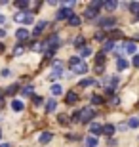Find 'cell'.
Segmentation results:
<instances>
[{
    "instance_id": "cell-1",
    "label": "cell",
    "mask_w": 139,
    "mask_h": 147,
    "mask_svg": "<svg viewBox=\"0 0 139 147\" xmlns=\"http://www.w3.org/2000/svg\"><path fill=\"white\" fill-rule=\"evenodd\" d=\"M71 69H73L75 75H84L88 71V65H86L80 57H71Z\"/></svg>"
},
{
    "instance_id": "cell-2",
    "label": "cell",
    "mask_w": 139,
    "mask_h": 147,
    "mask_svg": "<svg viewBox=\"0 0 139 147\" xmlns=\"http://www.w3.org/2000/svg\"><path fill=\"white\" fill-rule=\"evenodd\" d=\"M13 21H15V23H25V25H31V23H32V16H31V11H19V13H15V16H13Z\"/></svg>"
},
{
    "instance_id": "cell-3",
    "label": "cell",
    "mask_w": 139,
    "mask_h": 147,
    "mask_svg": "<svg viewBox=\"0 0 139 147\" xmlns=\"http://www.w3.org/2000/svg\"><path fill=\"white\" fill-rule=\"evenodd\" d=\"M93 117H95V111L91 109V107H84V109L78 113V119H80V122H90Z\"/></svg>"
},
{
    "instance_id": "cell-4",
    "label": "cell",
    "mask_w": 139,
    "mask_h": 147,
    "mask_svg": "<svg viewBox=\"0 0 139 147\" xmlns=\"http://www.w3.org/2000/svg\"><path fill=\"white\" fill-rule=\"evenodd\" d=\"M73 17V10L71 8H63L57 11V19H71Z\"/></svg>"
},
{
    "instance_id": "cell-5",
    "label": "cell",
    "mask_w": 139,
    "mask_h": 147,
    "mask_svg": "<svg viewBox=\"0 0 139 147\" xmlns=\"http://www.w3.org/2000/svg\"><path fill=\"white\" fill-rule=\"evenodd\" d=\"M99 25H101V27H105V29H111V27H114V25H116V19H112V17H109V19H101V21H99Z\"/></svg>"
},
{
    "instance_id": "cell-6",
    "label": "cell",
    "mask_w": 139,
    "mask_h": 147,
    "mask_svg": "<svg viewBox=\"0 0 139 147\" xmlns=\"http://www.w3.org/2000/svg\"><path fill=\"white\" fill-rule=\"evenodd\" d=\"M61 75H63V67H54V69H52V73H50V78H52V80H55V78H59Z\"/></svg>"
},
{
    "instance_id": "cell-7",
    "label": "cell",
    "mask_w": 139,
    "mask_h": 147,
    "mask_svg": "<svg viewBox=\"0 0 139 147\" xmlns=\"http://www.w3.org/2000/svg\"><path fill=\"white\" fill-rule=\"evenodd\" d=\"M90 132L93 134V136H97V134H101V132H103V128L97 124V122H91V124H90Z\"/></svg>"
},
{
    "instance_id": "cell-8",
    "label": "cell",
    "mask_w": 139,
    "mask_h": 147,
    "mask_svg": "<svg viewBox=\"0 0 139 147\" xmlns=\"http://www.w3.org/2000/svg\"><path fill=\"white\" fill-rule=\"evenodd\" d=\"M15 38L17 40H25V38H29V31L27 29H19V31L15 33Z\"/></svg>"
},
{
    "instance_id": "cell-9",
    "label": "cell",
    "mask_w": 139,
    "mask_h": 147,
    "mask_svg": "<svg viewBox=\"0 0 139 147\" xmlns=\"http://www.w3.org/2000/svg\"><path fill=\"white\" fill-rule=\"evenodd\" d=\"M46 27H48V23H46V21H38V23H36V27H34V34H40Z\"/></svg>"
},
{
    "instance_id": "cell-10",
    "label": "cell",
    "mask_w": 139,
    "mask_h": 147,
    "mask_svg": "<svg viewBox=\"0 0 139 147\" xmlns=\"http://www.w3.org/2000/svg\"><path fill=\"white\" fill-rule=\"evenodd\" d=\"M52 136H54L52 132H42V134H40V143H48L50 140H52Z\"/></svg>"
},
{
    "instance_id": "cell-11",
    "label": "cell",
    "mask_w": 139,
    "mask_h": 147,
    "mask_svg": "<svg viewBox=\"0 0 139 147\" xmlns=\"http://www.w3.org/2000/svg\"><path fill=\"white\" fill-rule=\"evenodd\" d=\"M126 67H128L126 59H122V57H118V61H116V69H118V71H124Z\"/></svg>"
},
{
    "instance_id": "cell-12",
    "label": "cell",
    "mask_w": 139,
    "mask_h": 147,
    "mask_svg": "<svg viewBox=\"0 0 139 147\" xmlns=\"http://www.w3.org/2000/svg\"><path fill=\"white\" fill-rule=\"evenodd\" d=\"M103 134L112 136V134H114V126H112V124H105V126H103Z\"/></svg>"
},
{
    "instance_id": "cell-13",
    "label": "cell",
    "mask_w": 139,
    "mask_h": 147,
    "mask_svg": "<svg viewBox=\"0 0 139 147\" xmlns=\"http://www.w3.org/2000/svg\"><path fill=\"white\" fill-rule=\"evenodd\" d=\"M95 16H97V10H95V8H88V10H86V17H88V19H93Z\"/></svg>"
},
{
    "instance_id": "cell-14",
    "label": "cell",
    "mask_w": 139,
    "mask_h": 147,
    "mask_svg": "<svg viewBox=\"0 0 139 147\" xmlns=\"http://www.w3.org/2000/svg\"><path fill=\"white\" fill-rule=\"evenodd\" d=\"M11 109L17 111V113H19V111H23V101H11Z\"/></svg>"
},
{
    "instance_id": "cell-15",
    "label": "cell",
    "mask_w": 139,
    "mask_h": 147,
    "mask_svg": "<svg viewBox=\"0 0 139 147\" xmlns=\"http://www.w3.org/2000/svg\"><path fill=\"white\" fill-rule=\"evenodd\" d=\"M111 50H114V42H112V40H107V42L103 44V52H111Z\"/></svg>"
},
{
    "instance_id": "cell-16",
    "label": "cell",
    "mask_w": 139,
    "mask_h": 147,
    "mask_svg": "<svg viewBox=\"0 0 139 147\" xmlns=\"http://www.w3.org/2000/svg\"><path fill=\"white\" fill-rule=\"evenodd\" d=\"M52 94H54V96H61V94H63V88L59 86V84H54V86H52Z\"/></svg>"
},
{
    "instance_id": "cell-17",
    "label": "cell",
    "mask_w": 139,
    "mask_h": 147,
    "mask_svg": "<svg viewBox=\"0 0 139 147\" xmlns=\"http://www.w3.org/2000/svg\"><path fill=\"white\" fill-rule=\"evenodd\" d=\"M55 99H50L48 103H46V111H48V113H52V111H55Z\"/></svg>"
},
{
    "instance_id": "cell-18",
    "label": "cell",
    "mask_w": 139,
    "mask_h": 147,
    "mask_svg": "<svg viewBox=\"0 0 139 147\" xmlns=\"http://www.w3.org/2000/svg\"><path fill=\"white\" fill-rule=\"evenodd\" d=\"M76 99H78V96H76L75 92H69V94H67V103H75Z\"/></svg>"
},
{
    "instance_id": "cell-19",
    "label": "cell",
    "mask_w": 139,
    "mask_h": 147,
    "mask_svg": "<svg viewBox=\"0 0 139 147\" xmlns=\"http://www.w3.org/2000/svg\"><path fill=\"white\" fill-rule=\"evenodd\" d=\"M86 145H88V147H95V145H97V140H95L93 136L86 138Z\"/></svg>"
},
{
    "instance_id": "cell-20",
    "label": "cell",
    "mask_w": 139,
    "mask_h": 147,
    "mask_svg": "<svg viewBox=\"0 0 139 147\" xmlns=\"http://www.w3.org/2000/svg\"><path fill=\"white\" fill-rule=\"evenodd\" d=\"M135 50H137V46H135L134 42H130L128 46H126V52H128V54H135Z\"/></svg>"
},
{
    "instance_id": "cell-21",
    "label": "cell",
    "mask_w": 139,
    "mask_h": 147,
    "mask_svg": "<svg viewBox=\"0 0 139 147\" xmlns=\"http://www.w3.org/2000/svg\"><path fill=\"white\" fill-rule=\"evenodd\" d=\"M130 10L134 11V13H139V2H132L130 4Z\"/></svg>"
},
{
    "instance_id": "cell-22",
    "label": "cell",
    "mask_w": 139,
    "mask_h": 147,
    "mask_svg": "<svg viewBox=\"0 0 139 147\" xmlns=\"http://www.w3.org/2000/svg\"><path fill=\"white\" fill-rule=\"evenodd\" d=\"M69 23H71V25H75V27H76V25H80V17L73 16V17H71V19H69Z\"/></svg>"
},
{
    "instance_id": "cell-23",
    "label": "cell",
    "mask_w": 139,
    "mask_h": 147,
    "mask_svg": "<svg viewBox=\"0 0 139 147\" xmlns=\"http://www.w3.org/2000/svg\"><path fill=\"white\" fill-rule=\"evenodd\" d=\"M116 6H118V2H105V8L107 10H116Z\"/></svg>"
},
{
    "instance_id": "cell-24",
    "label": "cell",
    "mask_w": 139,
    "mask_h": 147,
    "mask_svg": "<svg viewBox=\"0 0 139 147\" xmlns=\"http://www.w3.org/2000/svg\"><path fill=\"white\" fill-rule=\"evenodd\" d=\"M93 84V78H84V80H80V86H91Z\"/></svg>"
},
{
    "instance_id": "cell-25",
    "label": "cell",
    "mask_w": 139,
    "mask_h": 147,
    "mask_svg": "<svg viewBox=\"0 0 139 147\" xmlns=\"http://www.w3.org/2000/svg\"><path fill=\"white\" fill-rule=\"evenodd\" d=\"M91 103L101 105V103H103V98H99V96H93V98H91Z\"/></svg>"
},
{
    "instance_id": "cell-26",
    "label": "cell",
    "mask_w": 139,
    "mask_h": 147,
    "mask_svg": "<svg viewBox=\"0 0 139 147\" xmlns=\"http://www.w3.org/2000/svg\"><path fill=\"white\" fill-rule=\"evenodd\" d=\"M32 90H34L32 86H25V88H23V96H31V94H32Z\"/></svg>"
},
{
    "instance_id": "cell-27",
    "label": "cell",
    "mask_w": 139,
    "mask_h": 147,
    "mask_svg": "<svg viewBox=\"0 0 139 147\" xmlns=\"http://www.w3.org/2000/svg\"><path fill=\"white\" fill-rule=\"evenodd\" d=\"M15 8H21L25 11V8H29V2H15Z\"/></svg>"
},
{
    "instance_id": "cell-28",
    "label": "cell",
    "mask_w": 139,
    "mask_h": 147,
    "mask_svg": "<svg viewBox=\"0 0 139 147\" xmlns=\"http://www.w3.org/2000/svg\"><path fill=\"white\" fill-rule=\"evenodd\" d=\"M82 44H84V38H82V36H76V38H75V46L82 48Z\"/></svg>"
},
{
    "instance_id": "cell-29",
    "label": "cell",
    "mask_w": 139,
    "mask_h": 147,
    "mask_svg": "<svg viewBox=\"0 0 139 147\" xmlns=\"http://www.w3.org/2000/svg\"><path fill=\"white\" fill-rule=\"evenodd\" d=\"M15 92H17V84H11V86L6 90V94H10V96H11V94H15Z\"/></svg>"
},
{
    "instance_id": "cell-30",
    "label": "cell",
    "mask_w": 139,
    "mask_h": 147,
    "mask_svg": "<svg viewBox=\"0 0 139 147\" xmlns=\"http://www.w3.org/2000/svg\"><path fill=\"white\" fill-rule=\"evenodd\" d=\"M23 54V46H15L13 48V55H21Z\"/></svg>"
},
{
    "instance_id": "cell-31",
    "label": "cell",
    "mask_w": 139,
    "mask_h": 147,
    "mask_svg": "<svg viewBox=\"0 0 139 147\" xmlns=\"http://www.w3.org/2000/svg\"><path fill=\"white\" fill-rule=\"evenodd\" d=\"M130 126H132V128H137L139 126V119H130Z\"/></svg>"
},
{
    "instance_id": "cell-32",
    "label": "cell",
    "mask_w": 139,
    "mask_h": 147,
    "mask_svg": "<svg viewBox=\"0 0 139 147\" xmlns=\"http://www.w3.org/2000/svg\"><path fill=\"white\" fill-rule=\"evenodd\" d=\"M82 55H91V48H82Z\"/></svg>"
},
{
    "instance_id": "cell-33",
    "label": "cell",
    "mask_w": 139,
    "mask_h": 147,
    "mask_svg": "<svg viewBox=\"0 0 139 147\" xmlns=\"http://www.w3.org/2000/svg\"><path fill=\"white\" fill-rule=\"evenodd\" d=\"M59 122L65 124V122H67V117H65V115H59Z\"/></svg>"
},
{
    "instance_id": "cell-34",
    "label": "cell",
    "mask_w": 139,
    "mask_h": 147,
    "mask_svg": "<svg viewBox=\"0 0 139 147\" xmlns=\"http://www.w3.org/2000/svg\"><path fill=\"white\" fill-rule=\"evenodd\" d=\"M134 65H135V67H139V57H134Z\"/></svg>"
},
{
    "instance_id": "cell-35",
    "label": "cell",
    "mask_w": 139,
    "mask_h": 147,
    "mask_svg": "<svg viewBox=\"0 0 139 147\" xmlns=\"http://www.w3.org/2000/svg\"><path fill=\"white\" fill-rule=\"evenodd\" d=\"M0 147H10V145H8V143H2V145H0Z\"/></svg>"
},
{
    "instance_id": "cell-36",
    "label": "cell",
    "mask_w": 139,
    "mask_h": 147,
    "mask_svg": "<svg viewBox=\"0 0 139 147\" xmlns=\"http://www.w3.org/2000/svg\"><path fill=\"white\" fill-rule=\"evenodd\" d=\"M0 23H4V17H2V16H0Z\"/></svg>"
},
{
    "instance_id": "cell-37",
    "label": "cell",
    "mask_w": 139,
    "mask_h": 147,
    "mask_svg": "<svg viewBox=\"0 0 139 147\" xmlns=\"http://www.w3.org/2000/svg\"><path fill=\"white\" fill-rule=\"evenodd\" d=\"M0 138H2V130H0Z\"/></svg>"
},
{
    "instance_id": "cell-38",
    "label": "cell",
    "mask_w": 139,
    "mask_h": 147,
    "mask_svg": "<svg viewBox=\"0 0 139 147\" xmlns=\"http://www.w3.org/2000/svg\"><path fill=\"white\" fill-rule=\"evenodd\" d=\"M0 6H2V2H0Z\"/></svg>"
}]
</instances>
